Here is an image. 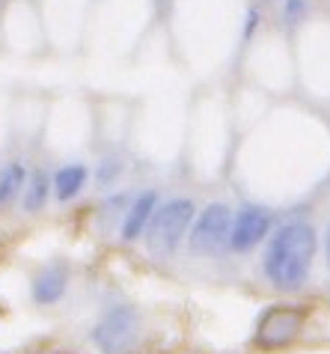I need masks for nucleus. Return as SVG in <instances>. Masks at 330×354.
I'll return each mask as SVG.
<instances>
[{
    "label": "nucleus",
    "mask_w": 330,
    "mask_h": 354,
    "mask_svg": "<svg viewBox=\"0 0 330 354\" xmlns=\"http://www.w3.org/2000/svg\"><path fill=\"white\" fill-rule=\"evenodd\" d=\"M316 230L307 221H286L280 223L274 235H268V248L262 257V271L271 286L295 292L307 283L309 268L316 259Z\"/></svg>",
    "instance_id": "nucleus-1"
},
{
    "label": "nucleus",
    "mask_w": 330,
    "mask_h": 354,
    "mask_svg": "<svg viewBox=\"0 0 330 354\" xmlns=\"http://www.w3.org/2000/svg\"><path fill=\"white\" fill-rule=\"evenodd\" d=\"M193 218H197V205L188 196H173L155 209L152 221L146 226V248L152 257L167 259L176 253V248L184 241Z\"/></svg>",
    "instance_id": "nucleus-2"
},
{
    "label": "nucleus",
    "mask_w": 330,
    "mask_h": 354,
    "mask_svg": "<svg viewBox=\"0 0 330 354\" xmlns=\"http://www.w3.org/2000/svg\"><path fill=\"white\" fill-rule=\"evenodd\" d=\"M229 230H232V209L226 203H208L191 223L188 244L193 253L202 257H215L229 244Z\"/></svg>",
    "instance_id": "nucleus-3"
},
{
    "label": "nucleus",
    "mask_w": 330,
    "mask_h": 354,
    "mask_svg": "<svg viewBox=\"0 0 330 354\" xmlns=\"http://www.w3.org/2000/svg\"><path fill=\"white\" fill-rule=\"evenodd\" d=\"M137 330H140L137 310L134 307H110L99 319V324L93 328L90 337L104 354H125L134 346V339H137Z\"/></svg>",
    "instance_id": "nucleus-4"
},
{
    "label": "nucleus",
    "mask_w": 330,
    "mask_h": 354,
    "mask_svg": "<svg viewBox=\"0 0 330 354\" xmlns=\"http://www.w3.org/2000/svg\"><path fill=\"white\" fill-rule=\"evenodd\" d=\"M271 226H274V214L265 205L247 203L241 205L238 214H232V230H229V250L235 253H247L253 250L256 244H262L271 235Z\"/></svg>",
    "instance_id": "nucleus-5"
},
{
    "label": "nucleus",
    "mask_w": 330,
    "mask_h": 354,
    "mask_svg": "<svg viewBox=\"0 0 330 354\" xmlns=\"http://www.w3.org/2000/svg\"><path fill=\"white\" fill-rule=\"evenodd\" d=\"M300 330H304V313H300L298 307H271L265 316L259 319L256 346L283 348L292 339L300 337Z\"/></svg>",
    "instance_id": "nucleus-6"
},
{
    "label": "nucleus",
    "mask_w": 330,
    "mask_h": 354,
    "mask_svg": "<svg viewBox=\"0 0 330 354\" xmlns=\"http://www.w3.org/2000/svg\"><path fill=\"white\" fill-rule=\"evenodd\" d=\"M66 289H69V265L66 262H48L45 268H39V274L30 283V295L36 304L51 307V304L63 301Z\"/></svg>",
    "instance_id": "nucleus-7"
},
{
    "label": "nucleus",
    "mask_w": 330,
    "mask_h": 354,
    "mask_svg": "<svg viewBox=\"0 0 330 354\" xmlns=\"http://www.w3.org/2000/svg\"><path fill=\"white\" fill-rule=\"evenodd\" d=\"M158 205H161V200H158V194H155V191H143V194L134 196L131 205H128V212L122 214V226H119L122 241H137V239H143V235H146V226H149V221H152V214H155Z\"/></svg>",
    "instance_id": "nucleus-8"
},
{
    "label": "nucleus",
    "mask_w": 330,
    "mask_h": 354,
    "mask_svg": "<svg viewBox=\"0 0 330 354\" xmlns=\"http://www.w3.org/2000/svg\"><path fill=\"white\" fill-rule=\"evenodd\" d=\"M86 182H90V170H86V164H81V161L63 164L60 170L51 176V188H54L57 203H72L75 196H81V191L86 188Z\"/></svg>",
    "instance_id": "nucleus-9"
},
{
    "label": "nucleus",
    "mask_w": 330,
    "mask_h": 354,
    "mask_svg": "<svg viewBox=\"0 0 330 354\" xmlns=\"http://www.w3.org/2000/svg\"><path fill=\"white\" fill-rule=\"evenodd\" d=\"M51 176H48V170H33L27 173V185L21 191V209L27 214H39L48 205V200H51Z\"/></svg>",
    "instance_id": "nucleus-10"
},
{
    "label": "nucleus",
    "mask_w": 330,
    "mask_h": 354,
    "mask_svg": "<svg viewBox=\"0 0 330 354\" xmlns=\"http://www.w3.org/2000/svg\"><path fill=\"white\" fill-rule=\"evenodd\" d=\"M27 185V167L21 161H9L0 167V212H6L15 200H21Z\"/></svg>",
    "instance_id": "nucleus-11"
},
{
    "label": "nucleus",
    "mask_w": 330,
    "mask_h": 354,
    "mask_svg": "<svg viewBox=\"0 0 330 354\" xmlns=\"http://www.w3.org/2000/svg\"><path fill=\"white\" fill-rule=\"evenodd\" d=\"M125 170V164L119 155H104V158H99V164H95V173H93V179L99 188H110V185L119 182V176Z\"/></svg>",
    "instance_id": "nucleus-12"
},
{
    "label": "nucleus",
    "mask_w": 330,
    "mask_h": 354,
    "mask_svg": "<svg viewBox=\"0 0 330 354\" xmlns=\"http://www.w3.org/2000/svg\"><path fill=\"white\" fill-rule=\"evenodd\" d=\"M304 15H307V0H286V6H283V18H286L289 24L304 21Z\"/></svg>",
    "instance_id": "nucleus-13"
},
{
    "label": "nucleus",
    "mask_w": 330,
    "mask_h": 354,
    "mask_svg": "<svg viewBox=\"0 0 330 354\" xmlns=\"http://www.w3.org/2000/svg\"><path fill=\"white\" fill-rule=\"evenodd\" d=\"M256 24H259V12H256V9H250V12H247V24H244V36H253Z\"/></svg>",
    "instance_id": "nucleus-14"
},
{
    "label": "nucleus",
    "mask_w": 330,
    "mask_h": 354,
    "mask_svg": "<svg viewBox=\"0 0 330 354\" xmlns=\"http://www.w3.org/2000/svg\"><path fill=\"white\" fill-rule=\"evenodd\" d=\"M324 253H327V268H330V226H327V235H324Z\"/></svg>",
    "instance_id": "nucleus-15"
}]
</instances>
